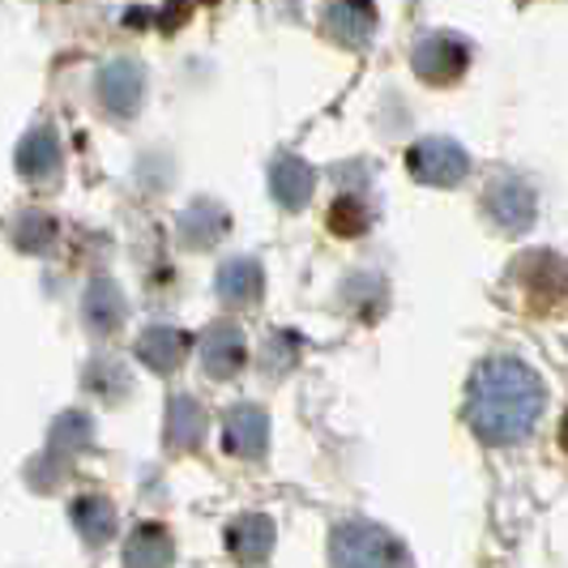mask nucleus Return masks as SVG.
<instances>
[{
    "instance_id": "20",
    "label": "nucleus",
    "mask_w": 568,
    "mask_h": 568,
    "mask_svg": "<svg viewBox=\"0 0 568 568\" xmlns=\"http://www.w3.org/2000/svg\"><path fill=\"white\" fill-rule=\"evenodd\" d=\"M90 436H94L90 415H82V410H64L57 424H52V436H48V454H43V462H60V457L69 462L78 449L90 445Z\"/></svg>"
},
{
    "instance_id": "11",
    "label": "nucleus",
    "mask_w": 568,
    "mask_h": 568,
    "mask_svg": "<svg viewBox=\"0 0 568 568\" xmlns=\"http://www.w3.org/2000/svg\"><path fill=\"white\" fill-rule=\"evenodd\" d=\"M313 189H316V175L304 159H295V154L274 159V168H270V193H274V201L283 210H304L308 197H313Z\"/></svg>"
},
{
    "instance_id": "24",
    "label": "nucleus",
    "mask_w": 568,
    "mask_h": 568,
    "mask_svg": "<svg viewBox=\"0 0 568 568\" xmlns=\"http://www.w3.org/2000/svg\"><path fill=\"white\" fill-rule=\"evenodd\" d=\"M85 385L99 394L103 385H112V402L120 398V389H129V376H124V368L120 364H112V359H99V364H90L85 368ZM108 394V389H103Z\"/></svg>"
},
{
    "instance_id": "13",
    "label": "nucleus",
    "mask_w": 568,
    "mask_h": 568,
    "mask_svg": "<svg viewBox=\"0 0 568 568\" xmlns=\"http://www.w3.org/2000/svg\"><path fill=\"white\" fill-rule=\"evenodd\" d=\"M175 227H180V240H184L189 248H210V244H219V240L227 235L231 219L219 201H193V205L180 214Z\"/></svg>"
},
{
    "instance_id": "4",
    "label": "nucleus",
    "mask_w": 568,
    "mask_h": 568,
    "mask_svg": "<svg viewBox=\"0 0 568 568\" xmlns=\"http://www.w3.org/2000/svg\"><path fill=\"white\" fill-rule=\"evenodd\" d=\"M484 205H487V219L500 231H509V235L530 231L535 214H539V197H535V189H530L521 175H500V180L487 189Z\"/></svg>"
},
{
    "instance_id": "2",
    "label": "nucleus",
    "mask_w": 568,
    "mask_h": 568,
    "mask_svg": "<svg viewBox=\"0 0 568 568\" xmlns=\"http://www.w3.org/2000/svg\"><path fill=\"white\" fill-rule=\"evenodd\" d=\"M334 568H410V556L385 526L376 521H342L329 535Z\"/></svg>"
},
{
    "instance_id": "17",
    "label": "nucleus",
    "mask_w": 568,
    "mask_h": 568,
    "mask_svg": "<svg viewBox=\"0 0 568 568\" xmlns=\"http://www.w3.org/2000/svg\"><path fill=\"white\" fill-rule=\"evenodd\" d=\"M18 171L27 180H52L60 171V138L52 129H30L18 145Z\"/></svg>"
},
{
    "instance_id": "15",
    "label": "nucleus",
    "mask_w": 568,
    "mask_h": 568,
    "mask_svg": "<svg viewBox=\"0 0 568 568\" xmlns=\"http://www.w3.org/2000/svg\"><path fill=\"white\" fill-rule=\"evenodd\" d=\"M171 556H175V542H171L168 526H159V521H142L124 542V568H168Z\"/></svg>"
},
{
    "instance_id": "23",
    "label": "nucleus",
    "mask_w": 568,
    "mask_h": 568,
    "mask_svg": "<svg viewBox=\"0 0 568 568\" xmlns=\"http://www.w3.org/2000/svg\"><path fill=\"white\" fill-rule=\"evenodd\" d=\"M295 355H300V338L278 329V334H270V338H265V359H261V364H265L270 376H283V372L295 364Z\"/></svg>"
},
{
    "instance_id": "21",
    "label": "nucleus",
    "mask_w": 568,
    "mask_h": 568,
    "mask_svg": "<svg viewBox=\"0 0 568 568\" xmlns=\"http://www.w3.org/2000/svg\"><path fill=\"white\" fill-rule=\"evenodd\" d=\"M13 244L22 253H48L57 244V219L43 214V210H27L18 223H13Z\"/></svg>"
},
{
    "instance_id": "10",
    "label": "nucleus",
    "mask_w": 568,
    "mask_h": 568,
    "mask_svg": "<svg viewBox=\"0 0 568 568\" xmlns=\"http://www.w3.org/2000/svg\"><path fill=\"white\" fill-rule=\"evenodd\" d=\"M223 445H227L231 457H261L265 445H270V415L244 402V406H231L227 410V432H223Z\"/></svg>"
},
{
    "instance_id": "5",
    "label": "nucleus",
    "mask_w": 568,
    "mask_h": 568,
    "mask_svg": "<svg viewBox=\"0 0 568 568\" xmlns=\"http://www.w3.org/2000/svg\"><path fill=\"white\" fill-rule=\"evenodd\" d=\"M410 64H415V73H419L427 85H449L466 73V64H470V48H466L457 34L436 30V34H427V39L415 43Z\"/></svg>"
},
{
    "instance_id": "6",
    "label": "nucleus",
    "mask_w": 568,
    "mask_h": 568,
    "mask_svg": "<svg viewBox=\"0 0 568 568\" xmlns=\"http://www.w3.org/2000/svg\"><path fill=\"white\" fill-rule=\"evenodd\" d=\"M99 103L108 108L112 115H133L142 108V94H145V73L138 60H112L103 73H99Z\"/></svg>"
},
{
    "instance_id": "8",
    "label": "nucleus",
    "mask_w": 568,
    "mask_h": 568,
    "mask_svg": "<svg viewBox=\"0 0 568 568\" xmlns=\"http://www.w3.org/2000/svg\"><path fill=\"white\" fill-rule=\"evenodd\" d=\"M372 30H376V9H372V0H329V4H325V34H329L334 43H342V48L364 52Z\"/></svg>"
},
{
    "instance_id": "19",
    "label": "nucleus",
    "mask_w": 568,
    "mask_h": 568,
    "mask_svg": "<svg viewBox=\"0 0 568 568\" xmlns=\"http://www.w3.org/2000/svg\"><path fill=\"white\" fill-rule=\"evenodd\" d=\"M73 526L90 547H103L115 535V509L108 496H78L73 500Z\"/></svg>"
},
{
    "instance_id": "9",
    "label": "nucleus",
    "mask_w": 568,
    "mask_h": 568,
    "mask_svg": "<svg viewBox=\"0 0 568 568\" xmlns=\"http://www.w3.org/2000/svg\"><path fill=\"white\" fill-rule=\"evenodd\" d=\"M244 359H248V351H244L240 325L219 321V325H210V329L201 334V368H205V376L231 381L235 372L244 368Z\"/></svg>"
},
{
    "instance_id": "14",
    "label": "nucleus",
    "mask_w": 568,
    "mask_h": 568,
    "mask_svg": "<svg viewBox=\"0 0 568 568\" xmlns=\"http://www.w3.org/2000/svg\"><path fill=\"white\" fill-rule=\"evenodd\" d=\"M261 286H265V274L253 256H231L219 270V300L231 304V308H244V304H256L261 300Z\"/></svg>"
},
{
    "instance_id": "16",
    "label": "nucleus",
    "mask_w": 568,
    "mask_h": 568,
    "mask_svg": "<svg viewBox=\"0 0 568 568\" xmlns=\"http://www.w3.org/2000/svg\"><path fill=\"white\" fill-rule=\"evenodd\" d=\"M163 440H168L171 449H197L201 440H205V410H201V402H193L189 394H171Z\"/></svg>"
},
{
    "instance_id": "7",
    "label": "nucleus",
    "mask_w": 568,
    "mask_h": 568,
    "mask_svg": "<svg viewBox=\"0 0 568 568\" xmlns=\"http://www.w3.org/2000/svg\"><path fill=\"white\" fill-rule=\"evenodd\" d=\"M274 539H278V530H274V521L265 513H240V517L227 521V551L244 568L265 565L270 551H274Z\"/></svg>"
},
{
    "instance_id": "12",
    "label": "nucleus",
    "mask_w": 568,
    "mask_h": 568,
    "mask_svg": "<svg viewBox=\"0 0 568 568\" xmlns=\"http://www.w3.org/2000/svg\"><path fill=\"white\" fill-rule=\"evenodd\" d=\"M189 355V334L184 329H171V325H150L142 338H138V359L150 372H175Z\"/></svg>"
},
{
    "instance_id": "18",
    "label": "nucleus",
    "mask_w": 568,
    "mask_h": 568,
    "mask_svg": "<svg viewBox=\"0 0 568 568\" xmlns=\"http://www.w3.org/2000/svg\"><path fill=\"white\" fill-rule=\"evenodd\" d=\"M82 313H85V321H90V329L112 334L115 325L124 321V295H120V286H115L112 278H94V283L85 286Z\"/></svg>"
},
{
    "instance_id": "1",
    "label": "nucleus",
    "mask_w": 568,
    "mask_h": 568,
    "mask_svg": "<svg viewBox=\"0 0 568 568\" xmlns=\"http://www.w3.org/2000/svg\"><path fill=\"white\" fill-rule=\"evenodd\" d=\"M547 406V385L535 368L513 355L484 359L470 376L466 394V424L487 445H517L539 424Z\"/></svg>"
},
{
    "instance_id": "25",
    "label": "nucleus",
    "mask_w": 568,
    "mask_h": 568,
    "mask_svg": "<svg viewBox=\"0 0 568 568\" xmlns=\"http://www.w3.org/2000/svg\"><path fill=\"white\" fill-rule=\"evenodd\" d=\"M560 445H565V454H568V410H565V424H560Z\"/></svg>"
},
{
    "instance_id": "3",
    "label": "nucleus",
    "mask_w": 568,
    "mask_h": 568,
    "mask_svg": "<svg viewBox=\"0 0 568 568\" xmlns=\"http://www.w3.org/2000/svg\"><path fill=\"white\" fill-rule=\"evenodd\" d=\"M406 171L427 189H454L470 171V154L454 138H424L406 150Z\"/></svg>"
},
{
    "instance_id": "22",
    "label": "nucleus",
    "mask_w": 568,
    "mask_h": 568,
    "mask_svg": "<svg viewBox=\"0 0 568 568\" xmlns=\"http://www.w3.org/2000/svg\"><path fill=\"white\" fill-rule=\"evenodd\" d=\"M368 223H372L368 205L355 197H338L334 210H329V231H338V235H364Z\"/></svg>"
}]
</instances>
